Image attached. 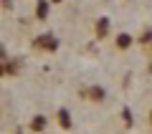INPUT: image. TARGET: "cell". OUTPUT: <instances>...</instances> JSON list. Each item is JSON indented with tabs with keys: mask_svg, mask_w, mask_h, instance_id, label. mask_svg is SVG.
Segmentation results:
<instances>
[{
	"mask_svg": "<svg viewBox=\"0 0 152 134\" xmlns=\"http://www.w3.org/2000/svg\"><path fill=\"white\" fill-rule=\"evenodd\" d=\"M124 119H127V127H132V114H129V109H124Z\"/></svg>",
	"mask_w": 152,
	"mask_h": 134,
	"instance_id": "cell-9",
	"label": "cell"
},
{
	"mask_svg": "<svg viewBox=\"0 0 152 134\" xmlns=\"http://www.w3.org/2000/svg\"><path fill=\"white\" fill-rule=\"evenodd\" d=\"M150 122H152V111H150Z\"/></svg>",
	"mask_w": 152,
	"mask_h": 134,
	"instance_id": "cell-11",
	"label": "cell"
},
{
	"mask_svg": "<svg viewBox=\"0 0 152 134\" xmlns=\"http://www.w3.org/2000/svg\"><path fill=\"white\" fill-rule=\"evenodd\" d=\"M36 46H38V48H46V51H56V48H58V41H56L51 33H46V36H38L36 38Z\"/></svg>",
	"mask_w": 152,
	"mask_h": 134,
	"instance_id": "cell-1",
	"label": "cell"
},
{
	"mask_svg": "<svg viewBox=\"0 0 152 134\" xmlns=\"http://www.w3.org/2000/svg\"><path fill=\"white\" fill-rule=\"evenodd\" d=\"M129 46H132V36L122 33V36L117 38V48H129Z\"/></svg>",
	"mask_w": 152,
	"mask_h": 134,
	"instance_id": "cell-6",
	"label": "cell"
},
{
	"mask_svg": "<svg viewBox=\"0 0 152 134\" xmlns=\"http://www.w3.org/2000/svg\"><path fill=\"white\" fill-rule=\"evenodd\" d=\"M58 124H61L64 129L71 127V117H69V111H66V109H58Z\"/></svg>",
	"mask_w": 152,
	"mask_h": 134,
	"instance_id": "cell-5",
	"label": "cell"
},
{
	"mask_svg": "<svg viewBox=\"0 0 152 134\" xmlns=\"http://www.w3.org/2000/svg\"><path fill=\"white\" fill-rule=\"evenodd\" d=\"M150 41H152V31H145L140 36V43H150Z\"/></svg>",
	"mask_w": 152,
	"mask_h": 134,
	"instance_id": "cell-8",
	"label": "cell"
},
{
	"mask_svg": "<svg viewBox=\"0 0 152 134\" xmlns=\"http://www.w3.org/2000/svg\"><path fill=\"white\" fill-rule=\"evenodd\" d=\"M84 96H89L91 101H102V99H104V89H99V86H94V89H89V91H84Z\"/></svg>",
	"mask_w": 152,
	"mask_h": 134,
	"instance_id": "cell-4",
	"label": "cell"
},
{
	"mask_svg": "<svg viewBox=\"0 0 152 134\" xmlns=\"http://www.w3.org/2000/svg\"><path fill=\"white\" fill-rule=\"evenodd\" d=\"M107 33H109V18H99L96 20V36L104 38Z\"/></svg>",
	"mask_w": 152,
	"mask_h": 134,
	"instance_id": "cell-3",
	"label": "cell"
},
{
	"mask_svg": "<svg viewBox=\"0 0 152 134\" xmlns=\"http://www.w3.org/2000/svg\"><path fill=\"white\" fill-rule=\"evenodd\" d=\"M46 127V117H43V114H41V117H33V129H36V132H38V129H43Z\"/></svg>",
	"mask_w": 152,
	"mask_h": 134,
	"instance_id": "cell-7",
	"label": "cell"
},
{
	"mask_svg": "<svg viewBox=\"0 0 152 134\" xmlns=\"http://www.w3.org/2000/svg\"><path fill=\"white\" fill-rule=\"evenodd\" d=\"M48 3H61V0H48Z\"/></svg>",
	"mask_w": 152,
	"mask_h": 134,
	"instance_id": "cell-10",
	"label": "cell"
},
{
	"mask_svg": "<svg viewBox=\"0 0 152 134\" xmlns=\"http://www.w3.org/2000/svg\"><path fill=\"white\" fill-rule=\"evenodd\" d=\"M36 15L41 18V20L48 18V0H38V3H36Z\"/></svg>",
	"mask_w": 152,
	"mask_h": 134,
	"instance_id": "cell-2",
	"label": "cell"
}]
</instances>
